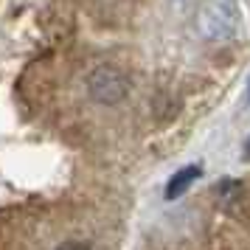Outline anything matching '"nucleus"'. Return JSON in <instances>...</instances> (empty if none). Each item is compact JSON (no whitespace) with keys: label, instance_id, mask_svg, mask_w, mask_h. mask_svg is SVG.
I'll return each instance as SVG.
<instances>
[{"label":"nucleus","instance_id":"nucleus-1","mask_svg":"<svg viewBox=\"0 0 250 250\" xmlns=\"http://www.w3.org/2000/svg\"><path fill=\"white\" fill-rule=\"evenodd\" d=\"M197 34L211 42H225L236 34L239 25V9L233 0H205L194 14Z\"/></svg>","mask_w":250,"mask_h":250},{"label":"nucleus","instance_id":"nucleus-2","mask_svg":"<svg viewBox=\"0 0 250 250\" xmlns=\"http://www.w3.org/2000/svg\"><path fill=\"white\" fill-rule=\"evenodd\" d=\"M84 87H87V96H90L96 104H118L126 99L129 93V79L113 65H99L87 73L84 79Z\"/></svg>","mask_w":250,"mask_h":250},{"label":"nucleus","instance_id":"nucleus-3","mask_svg":"<svg viewBox=\"0 0 250 250\" xmlns=\"http://www.w3.org/2000/svg\"><path fill=\"white\" fill-rule=\"evenodd\" d=\"M200 177V166H188V169H180L174 177H171V183L166 186V197L169 200H174V197H180L188 186H191L194 180Z\"/></svg>","mask_w":250,"mask_h":250},{"label":"nucleus","instance_id":"nucleus-4","mask_svg":"<svg viewBox=\"0 0 250 250\" xmlns=\"http://www.w3.org/2000/svg\"><path fill=\"white\" fill-rule=\"evenodd\" d=\"M54 250H90V245H87V242H76V239H68V242L57 245Z\"/></svg>","mask_w":250,"mask_h":250},{"label":"nucleus","instance_id":"nucleus-5","mask_svg":"<svg viewBox=\"0 0 250 250\" xmlns=\"http://www.w3.org/2000/svg\"><path fill=\"white\" fill-rule=\"evenodd\" d=\"M248 155H250V144H248Z\"/></svg>","mask_w":250,"mask_h":250}]
</instances>
